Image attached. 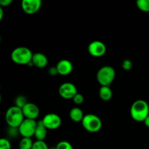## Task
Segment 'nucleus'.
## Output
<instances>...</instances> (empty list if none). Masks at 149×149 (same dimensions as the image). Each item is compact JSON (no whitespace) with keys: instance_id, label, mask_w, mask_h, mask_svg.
<instances>
[{"instance_id":"obj_1","label":"nucleus","mask_w":149,"mask_h":149,"mask_svg":"<svg viewBox=\"0 0 149 149\" xmlns=\"http://www.w3.org/2000/svg\"><path fill=\"white\" fill-rule=\"evenodd\" d=\"M149 115V106L146 100H137L130 108V116L132 119L138 122H143Z\"/></svg>"},{"instance_id":"obj_2","label":"nucleus","mask_w":149,"mask_h":149,"mask_svg":"<svg viewBox=\"0 0 149 149\" xmlns=\"http://www.w3.org/2000/svg\"><path fill=\"white\" fill-rule=\"evenodd\" d=\"M24 119L25 117L22 109L15 106L9 108L6 112V122L11 128H18Z\"/></svg>"},{"instance_id":"obj_3","label":"nucleus","mask_w":149,"mask_h":149,"mask_svg":"<svg viewBox=\"0 0 149 149\" xmlns=\"http://www.w3.org/2000/svg\"><path fill=\"white\" fill-rule=\"evenodd\" d=\"M33 54L28 47H19L15 48L11 53V59L18 65H29L32 61Z\"/></svg>"},{"instance_id":"obj_4","label":"nucleus","mask_w":149,"mask_h":149,"mask_svg":"<svg viewBox=\"0 0 149 149\" xmlns=\"http://www.w3.org/2000/svg\"><path fill=\"white\" fill-rule=\"evenodd\" d=\"M116 72L114 68L110 65H105L98 70L96 78L101 87H110L114 80Z\"/></svg>"},{"instance_id":"obj_5","label":"nucleus","mask_w":149,"mask_h":149,"mask_svg":"<svg viewBox=\"0 0 149 149\" xmlns=\"http://www.w3.org/2000/svg\"><path fill=\"white\" fill-rule=\"evenodd\" d=\"M81 125L85 130L90 132H97L101 129L102 122L101 119L97 116L92 113L84 115Z\"/></svg>"},{"instance_id":"obj_6","label":"nucleus","mask_w":149,"mask_h":149,"mask_svg":"<svg viewBox=\"0 0 149 149\" xmlns=\"http://www.w3.org/2000/svg\"><path fill=\"white\" fill-rule=\"evenodd\" d=\"M36 125H37V122H36V120L25 119L17 128L18 133L23 138H31V137L34 136Z\"/></svg>"},{"instance_id":"obj_7","label":"nucleus","mask_w":149,"mask_h":149,"mask_svg":"<svg viewBox=\"0 0 149 149\" xmlns=\"http://www.w3.org/2000/svg\"><path fill=\"white\" fill-rule=\"evenodd\" d=\"M42 121L47 129L49 130H55L58 129L61 127L62 122L59 115L53 113H47L45 115Z\"/></svg>"},{"instance_id":"obj_8","label":"nucleus","mask_w":149,"mask_h":149,"mask_svg":"<svg viewBox=\"0 0 149 149\" xmlns=\"http://www.w3.org/2000/svg\"><path fill=\"white\" fill-rule=\"evenodd\" d=\"M58 93L62 98L65 100L73 99V97L77 94V87L73 83L65 82L60 86L58 89Z\"/></svg>"},{"instance_id":"obj_9","label":"nucleus","mask_w":149,"mask_h":149,"mask_svg":"<svg viewBox=\"0 0 149 149\" xmlns=\"http://www.w3.org/2000/svg\"><path fill=\"white\" fill-rule=\"evenodd\" d=\"M88 52L92 56L95 58L102 57L106 54V46L101 41H93L89 45Z\"/></svg>"},{"instance_id":"obj_10","label":"nucleus","mask_w":149,"mask_h":149,"mask_svg":"<svg viewBox=\"0 0 149 149\" xmlns=\"http://www.w3.org/2000/svg\"><path fill=\"white\" fill-rule=\"evenodd\" d=\"M41 7V0H23L21 1L22 10L28 15L35 14L40 10Z\"/></svg>"},{"instance_id":"obj_11","label":"nucleus","mask_w":149,"mask_h":149,"mask_svg":"<svg viewBox=\"0 0 149 149\" xmlns=\"http://www.w3.org/2000/svg\"><path fill=\"white\" fill-rule=\"evenodd\" d=\"M25 119L36 120L39 115V109L36 104L33 103H28L22 109Z\"/></svg>"},{"instance_id":"obj_12","label":"nucleus","mask_w":149,"mask_h":149,"mask_svg":"<svg viewBox=\"0 0 149 149\" xmlns=\"http://www.w3.org/2000/svg\"><path fill=\"white\" fill-rule=\"evenodd\" d=\"M56 68L58 70V74L61 76H67L71 74L73 71V65L68 60H61L57 63Z\"/></svg>"},{"instance_id":"obj_13","label":"nucleus","mask_w":149,"mask_h":149,"mask_svg":"<svg viewBox=\"0 0 149 149\" xmlns=\"http://www.w3.org/2000/svg\"><path fill=\"white\" fill-rule=\"evenodd\" d=\"M32 63L36 68H43L47 66L48 63V58L45 54L42 52H36L32 57Z\"/></svg>"},{"instance_id":"obj_14","label":"nucleus","mask_w":149,"mask_h":149,"mask_svg":"<svg viewBox=\"0 0 149 149\" xmlns=\"http://www.w3.org/2000/svg\"><path fill=\"white\" fill-rule=\"evenodd\" d=\"M47 134V129L45 126L42 121L41 120L37 122V125H36V131H35L34 134V137L36 141H44V140L46 138Z\"/></svg>"},{"instance_id":"obj_15","label":"nucleus","mask_w":149,"mask_h":149,"mask_svg":"<svg viewBox=\"0 0 149 149\" xmlns=\"http://www.w3.org/2000/svg\"><path fill=\"white\" fill-rule=\"evenodd\" d=\"M84 115L83 113L82 110L80 108L74 107L71 109L69 112V117L73 122H80L82 121Z\"/></svg>"},{"instance_id":"obj_16","label":"nucleus","mask_w":149,"mask_h":149,"mask_svg":"<svg viewBox=\"0 0 149 149\" xmlns=\"http://www.w3.org/2000/svg\"><path fill=\"white\" fill-rule=\"evenodd\" d=\"M113 93L110 87H100L99 90V96L103 101H109L112 98Z\"/></svg>"},{"instance_id":"obj_17","label":"nucleus","mask_w":149,"mask_h":149,"mask_svg":"<svg viewBox=\"0 0 149 149\" xmlns=\"http://www.w3.org/2000/svg\"><path fill=\"white\" fill-rule=\"evenodd\" d=\"M33 144L31 138H23L19 143V149H32Z\"/></svg>"},{"instance_id":"obj_18","label":"nucleus","mask_w":149,"mask_h":149,"mask_svg":"<svg viewBox=\"0 0 149 149\" xmlns=\"http://www.w3.org/2000/svg\"><path fill=\"white\" fill-rule=\"evenodd\" d=\"M136 4L140 10L144 13H149V0H138Z\"/></svg>"},{"instance_id":"obj_19","label":"nucleus","mask_w":149,"mask_h":149,"mask_svg":"<svg viewBox=\"0 0 149 149\" xmlns=\"http://www.w3.org/2000/svg\"><path fill=\"white\" fill-rule=\"evenodd\" d=\"M29 102H27L26 97L23 95H19L15 100V106L17 107L20 108V109H23L25 106H26Z\"/></svg>"},{"instance_id":"obj_20","label":"nucleus","mask_w":149,"mask_h":149,"mask_svg":"<svg viewBox=\"0 0 149 149\" xmlns=\"http://www.w3.org/2000/svg\"><path fill=\"white\" fill-rule=\"evenodd\" d=\"M32 149H49L45 141H36L33 142Z\"/></svg>"},{"instance_id":"obj_21","label":"nucleus","mask_w":149,"mask_h":149,"mask_svg":"<svg viewBox=\"0 0 149 149\" xmlns=\"http://www.w3.org/2000/svg\"><path fill=\"white\" fill-rule=\"evenodd\" d=\"M55 148L56 149H74L72 145L69 142L65 141H62L58 143Z\"/></svg>"},{"instance_id":"obj_22","label":"nucleus","mask_w":149,"mask_h":149,"mask_svg":"<svg viewBox=\"0 0 149 149\" xmlns=\"http://www.w3.org/2000/svg\"><path fill=\"white\" fill-rule=\"evenodd\" d=\"M0 149H11V144H10V141L6 138H1Z\"/></svg>"},{"instance_id":"obj_23","label":"nucleus","mask_w":149,"mask_h":149,"mask_svg":"<svg viewBox=\"0 0 149 149\" xmlns=\"http://www.w3.org/2000/svg\"><path fill=\"white\" fill-rule=\"evenodd\" d=\"M122 67L125 71H130L132 68V63L130 60L126 59L122 62Z\"/></svg>"},{"instance_id":"obj_24","label":"nucleus","mask_w":149,"mask_h":149,"mask_svg":"<svg viewBox=\"0 0 149 149\" xmlns=\"http://www.w3.org/2000/svg\"><path fill=\"white\" fill-rule=\"evenodd\" d=\"M72 100L75 104L81 105V103L84 102V97H83L82 95L80 94V93H77V94L73 97Z\"/></svg>"},{"instance_id":"obj_25","label":"nucleus","mask_w":149,"mask_h":149,"mask_svg":"<svg viewBox=\"0 0 149 149\" xmlns=\"http://www.w3.org/2000/svg\"><path fill=\"white\" fill-rule=\"evenodd\" d=\"M12 2H13V0H1L0 1V5H1V7L3 8V7L9 6Z\"/></svg>"},{"instance_id":"obj_26","label":"nucleus","mask_w":149,"mask_h":149,"mask_svg":"<svg viewBox=\"0 0 149 149\" xmlns=\"http://www.w3.org/2000/svg\"><path fill=\"white\" fill-rule=\"evenodd\" d=\"M48 73H49V75L52 76V77H55L57 74H58V70H57L56 67H52V68H49V71H48Z\"/></svg>"},{"instance_id":"obj_27","label":"nucleus","mask_w":149,"mask_h":149,"mask_svg":"<svg viewBox=\"0 0 149 149\" xmlns=\"http://www.w3.org/2000/svg\"><path fill=\"white\" fill-rule=\"evenodd\" d=\"M143 123H144V125H146V127H147L149 128V115L148 116H147L146 119L144 120Z\"/></svg>"},{"instance_id":"obj_28","label":"nucleus","mask_w":149,"mask_h":149,"mask_svg":"<svg viewBox=\"0 0 149 149\" xmlns=\"http://www.w3.org/2000/svg\"><path fill=\"white\" fill-rule=\"evenodd\" d=\"M3 15H4V11H3L2 7H0V20H2Z\"/></svg>"},{"instance_id":"obj_29","label":"nucleus","mask_w":149,"mask_h":149,"mask_svg":"<svg viewBox=\"0 0 149 149\" xmlns=\"http://www.w3.org/2000/svg\"><path fill=\"white\" fill-rule=\"evenodd\" d=\"M49 149H56V148H55H55H49Z\"/></svg>"}]
</instances>
